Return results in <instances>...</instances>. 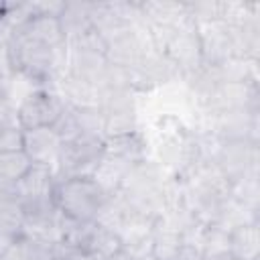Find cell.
<instances>
[{"label":"cell","mask_w":260,"mask_h":260,"mask_svg":"<svg viewBox=\"0 0 260 260\" xmlns=\"http://www.w3.org/2000/svg\"><path fill=\"white\" fill-rule=\"evenodd\" d=\"M106 260H136V258L132 256V252H130L128 248H124V246H122L116 254H112V256H110V258H106Z\"/></svg>","instance_id":"cell-22"},{"label":"cell","mask_w":260,"mask_h":260,"mask_svg":"<svg viewBox=\"0 0 260 260\" xmlns=\"http://www.w3.org/2000/svg\"><path fill=\"white\" fill-rule=\"evenodd\" d=\"M203 258H205V256H203L201 246L189 244V242H181V244H179V250H177V254H175L173 260H203Z\"/></svg>","instance_id":"cell-21"},{"label":"cell","mask_w":260,"mask_h":260,"mask_svg":"<svg viewBox=\"0 0 260 260\" xmlns=\"http://www.w3.org/2000/svg\"><path fill=\"white\" fill-rule=\"evenodd\" d=\"M32 169V160L24 150L0 152V179L6 183H18Z\"/></svg>","instance_id":"cell-14"},{"label":"cell","mask_w":260,"mask_h":260,"mask_svg":"<svg viewBox=\"0 0 260 260\" xmlns=\"http://www.w3.org/2000/svg\"><path fill=\"white\" fill-rule=\"evenodd\" d=\"M59 22L63 26L67 43L85 35L91 28L89 20V2H65L59 12Z\"/></svg>","instance_id":"cell-11"},{"label":"cell","mask_w":260,"mask_h":260,"mask_svg":"<svg viewBox=\"0 0 260 260\" xmlns=\"http://www.w3.org/2000/svg\"><path fill=\"white\" fill-rule=\"evenodd\" d=\"M213 165L232 185L246 177L258 175V142L250 138L223 140Z\"/></svg>","instance_id":"cell-3"},{"label":"cell","mask_w":260,"mask_h":260,"mask_svg":"<svg viewBox=\"0 0 260 260\" xmlns=\"http://www.w3.org/2000/svg\"><path fill=\"white\" fill-rule=\"evenodd\" d=\"M75 118L81 134L87 136H100L104 138V128H106V116L98 106H83L75 108ZM106 140V138H104Z\"/></svg>","instance_id":"cell-16"},{"label":"cell","mask_w":260,"mask_h":260,"mask_svg":"<svg viewBox=\"0 0 260 260\" xmlns=\"http://www.w3.org/2000/svg\"><path fill=\"white\" fill-rule=\"evenodd\" d=\"M63 140L51 126H39L32 130H24V152L32 160V165L55 167L57 156L61 152Z\"/></svg>","instance_id":"cell-6"},{"label":"cell","mask_w":260,"mask_h":260,"mask_svg":"<svg viewBox=\"0 0 260 260\" xmlns=\"http://www.w3.org/2000/svg\"><path fill=\"white\" fill-rule=\"evenodd\" d=\"M2 10H4V4H0V20H2Z\"/></svg>","instance_id":"cell-25"},{"label":"cell","mask_w":260,"mask_h":260,"mask_svg":"<svg viewBox=\"0 0 260 260\" xmlns=\"http://www.w3.org/2000/svg\"><path fill=\"white\" fill-rule=\"evenodd\" d=\"M122 246L124 244H122V240H120V236L116 232L106 230V228H102V225H98L93 221V230H91V234L87 238V244H85L83 252L91 254V256H95L100 260H106L112 254H116Z\"/></svg>","instance_id":"cell-12"},{"label":"cell","mask_w":260,"mask_h":260,"mask_svg":"<svg viewBox=\"0 0 260 260\" xmlns=\"http://www.w3.org/2000/svg\"><path fill=\"white\" fill-rule=\"evenodd\" d=\"M24 150V130L20 126L0 128V152Z\"/></svg>","instance_id":"cell-19"},{"label":"cell","mask_w":260,"mask_h":260,"mask_svg":"<svg viewBox=\"0 0 260 260\" xmlns=\"http://www.w3.org/2000/svg\"><path fill=\"white\" fill-rule=\"evenodd\" d=\"M98 108L104 112V116L136 112L134 91H130V89H102Z\"/></svg>","instance_id":"cell-13"},{"label":"cell","mask_w":260,"mask_h":260,"mask_svg":"<svg viewBox=\"0 0 260 260\" xmlns=\"http://www.w3.org/2000/svg\"><path fill=\"white\" fill-rule=\"evenodd\" d=\"M104 154V138L79 134L77 138L63 142L53 175L59 181L69 177H91L95 165Z\"/></svg>","instance_id":"cell-2"},{"label":"cell","mask_w":260,"mask_h":260,"mask_svg":"<svg viewBox=\"0 0 260 260\" xmlns=\"http://www.w3.org/2000/svg\"><path fill=\"white\" fill-rule=\"evenodd\" d=\"M203 260H238L232 254H223V256H213V258H203Z\"/></svg>","instance_id":"cell-24"},{"label":"cell","mask_w":260,"mask_h":260,"mask_svg":"<svg viewBox=\"0 0 260 260\" xmlns=\"http://www.w3.org/2000/svg\"><path fill=\"white\" fill-rule=\"evenodd\" d=\"M260 232L256 223H244L230 232V254L238 260H258Z\"/></svg>","instance_id":"cell-9"},{"label":"cell","mask_w":260,"mask_h":260,"mask_svg":"<svg viewBox=\"0 0 260 260\" xmlns=\"http://www.w3.org/2000/svg\"><path fill=\"white\" fill-rule=\"evenodd\" d=\"M6 126H18L16 104L10 95V91L0 93V128H6Z\"/></svg>","instance_id":"cell-20"},{"label":"cell","mask_w":260,"mask_h":260,"mask_svg":"<svg viewBox=\"0 0 260 260\" xmlns=\"http://www.w3.org/2000/svg\"><path fill=\"white\" fill-rule=\"evenodd\" d=\"M165 55L177 65L179 75H185V77L197 73L203 67L201 43L197 37L193 16L175 28V32H173V37L165 49Z\"/></svg>","instance_id":"cell-4"},{"label":"cell","mask_w":260,"mask_h":260,"mask_svg":"<svg viewBox=\"0 0 260 260\" xmlns=\"http://www.w3.org/2000/svg\"><path fill=\"white\" fill-rule=\"evenodd\" d=\"M134 162H128L124 158L118 156H110V154H102L100 162L95 165L91 179L95 181V185L106 193V195H114L120 191L122 181L126 177V173L130 171Z\"/></svg>","instance_id":"cell-8"},{"label":"cell","mask_w":260,"mask_h":260,"mask_svg":"<svg viewBox=\"0 0 260 260\" xmlns=\"http://www.w3.org/2000/svg\"><path fill=\"white\" fill-rule=\"evenodd\" d=\"M201 250H203L205 258L230 254V232H225L217 225H207L205 232H203Z\"/></svg>","instance_id":"cell-17"},{"label":"cell","mask_w":260,"mask_h":260,"mask_svg":"<svg viewBox=\"0 0 260 260\" xmlns=\"http://www.w3.org/2000/svg\"><path fill=\"white\" fill-rule=\"evenodd\" d=\"M136 132V112L130 114H116V116H106V128H104V138L112 136H124Z\"/></svg>","instance_id":"cell-18"},{"label":"cell","mask_w":260,"mask_h":260,"mask_svg":"<svg viewBox=\"0 0 260 260\" xmlns=\"http://www.w3.org/2000/svg\"><path fill=\"white\" fill-rule=\"evenodd\" d=\"M10 91V79H0V93Z\"/></svg>","instance_id":"cell-23"},{"label":"cell","mask_w":260,"mask_h":260,"mask_svg":"<svg viewBox=\"0 0 260 260\" xmlns=\"http://www.w3.org/2000/svg\"><path fill=\"white\" fill-rule=\"evenodd\" d=\"M30 6V4H28ZM20 32H24L26 37L51 47V49H57V47H63L67 43L65 39V32H63V26L59 22V16L57 14H41V12H30V18L26 22H22L18 26Z\"/></svg>","instance_id":"cell-7"},{"label":"cell","mask_w":260,"mask_h":260,"mask_svg":"<svg viewBox=\"0 0 260 260\" xmlns=\"http://www.w3.org/2000/svg\"><path fill=\"white\" fill-rule=\"evenodd\" d=\"M104 154L124 158L128 162H138L148 158L146 156V142L138 132L124 134V136H112L104 140Z\"/></svg>","instance_id":"cell-10"},{"label":"cell","mask_w":260,"mask_h":260,"mask_svg":"<svg viewBox=\"0 0 260 260\" xmlns=\"http://www.w3.org/2000/svg\"><path fill=\"white\" fill-rule=\"evenodd\" d=\"M108 197L91 177H69L59 181L55 189L59 211L79 221H93Z\"/></svg>","instance_id":"cell-1"},{"label":"cell","mask_w":260,"mask_h":260,"mask_svg":"<svg viewBox=\"0 0 260 260\" xmlns=\"http://www.w3.org/2000/svg\"><path fill=\"white\" fill-rule=\"evenodd\" d=\"M63 106H65V100L61 95L47 91L45 87H37L32 91H28L16 104L18 126L22 130H32L39 126H51L55 122V118L59 116Z\"/></svg>","instance_id":"cell-5"},{"label":"cell","mask_w":260,"mask_h":260,"mask_svg":"<svg viewBox=\"0 0 260 260\" xmlns=\"http://www.w3.org/2000/svg\"><path fill=\"white\" fill-rule=\"evenodd\" d=\"M24 213L16 199H0V234L18 238L22 236Z\"/></svg>","instance_id":"cell-15"}]
</instances>
